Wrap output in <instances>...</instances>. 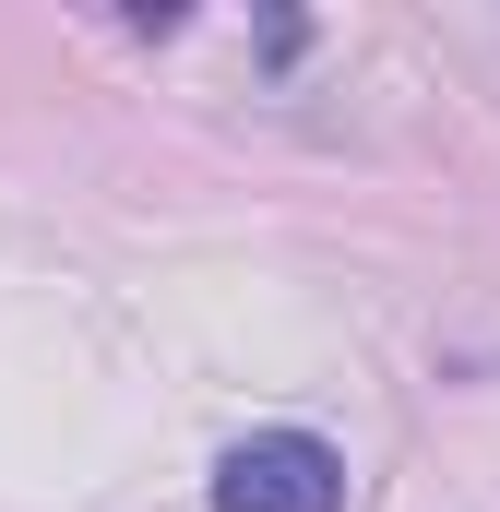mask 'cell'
Returning <instances> with one entry per match:
<instances>
[{
	"instance_id": "6da1fadb",
	"label": "cell",
	"mask_w": 500,
	"mask_h": 512,
	"mask_svg": "<svg viewBox=\"0 0 500 512\" xmlns=\"http://www.w3.org/2000/svg\"><path fill=\"white\" fill-rule=\"evenodd\" d=\"M215 512H346V453L310 429H250L215 465Z\"/></svg>"
}]
</instances>
